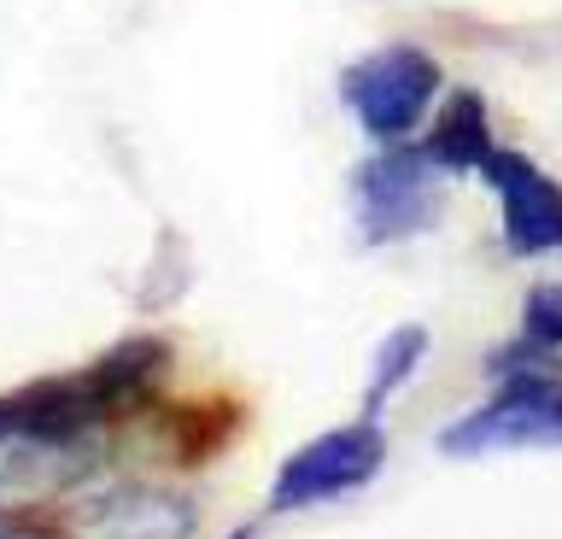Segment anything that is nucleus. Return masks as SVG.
<instances>
[{"mask_svg": "<svg viewBox=\"0 0 562 539\" xmlns=\"http://www.w3.org/2000/svg\"><path fill=\"white\" fill-rule=\"evenodd\" d=\"M439 446L451 458L469 451H509V446H562V375L551 363L516 370L498 388V398H486L474 416L451 423L439 434Z\"/></svg>", "mask_w": 562, "mask_h": 539, "instance_id": "nucleus-1", "label": "nucleus"}, {"mask_svg": "<svg viewBox=\"0 0 562 539\" xmlns=\"http://www.w3.org/2000/svg\"><path fill=\"white\" fill-rule=\"evenodd\" d=\"M340 94L375 142H404L434 106L439 65L422 47H381L340 77Z\"/></svg>", "mask_w": 562, "mask_h": 539, "instance_id": "nucleus-2", "label": "nucleus"}, {"mask_svg": "<svg viewBox=\"0 0 562 539\" xmlns=\"http://www.w3.org/2000/svg\"><path fill=\"white\" fill-rule=\"evenodd\" d=\"M439 170L428 153H381L358 177V229L369 247H393L434 223L439 212Z\"/></svg>", "mask_w": 562, "mask_h": 539, "instance_id": "nucleus-3", "label": "nucleus"}, {"mask_svg": "<svg viewBox=\"0 0 562 539\" xmlns=\"http://www.w3.org/2000/svg\"><path fill=\"white\" fill-rule=\"evenodd\" d=\"M381 428L369 423H351V428H334L323 440L299 446L281 475L270 486V504L276 510H305V504H323V498H340V493H358L363 481H375L381 469Z\"/></svg>", "mask_w": 562, "mask_h": 539, "instance_id": "nucleus-4", "label": "nucleus"}, {"mask_svg": "<svg viewBox=\"0 0 562 539\" xmlns=\"http://www.w3.org/2000/svg\"><path fill=\"white\" fill-rule=\"evenodd\" d=\"M481 177L498 188L504 200V235L509 247L539 258V252H562V188L544 177L533 159H521V153H486Z\"/></svg>", "mask_w": 562, "mask_h": 539, "instance_id": "nucleus-5", "label": "nucleus"}, {"mask_svg": "<svg viewBox=\"0 0 562 539\" xmlns=\"http://www.w3.org/2000/svg\"><path fill=\"white\" fill-rule=\"evenodd\" d=\"M193 504L158 486H112L77 504V539H188Z\"/></svg>", "mask_w": 562, "mask_h": 539, "instance_id": "nucleus-6", "label": "nucleus"}, {"mask_svg": "<svg viewBox=\"0 0 562 539\" xmlns=\"http://www.w3.org/2000/svg\"><path fill=\"white\" fill-rule=\"evenodd\" d=\"M428 159L439 170H481L486 165V153H492V135H486V106L474 94H457L451 100V112L434 124L428 135Z\"/></svg>", "mask_w": 562, "mask_h": 539, "instance_id": "nucleus-7", "label": "nucleus"}, {"mask_svg": "<svg viewBox=\"0 0 562 539\" xmlns=\"http://www.w3.org/2000/svg\"><path fill=\"white\" fill-rule=\"evenodd\" d=\"M422 358H428V328H393V335L381 340V352H375V375H369V411H381L386 398H393L404 381L422 370Z\"/></svg>", "mask_w": 562, "mask_h": 539, "instance_id": "nucleus-8", "label": "nucleus"}, {"mask_svg": "<svg viewBox=\"0 0 562 539\" xmlns=\"http://www.w3.org/2000/svg\"><path fill=\"white\" fill-rule=\"evenodd\" d=\"M551 352H562V288H533L527 293V317H521V358L516 370L551 363Z\"/></svg>", "mask_w": 562, "mask_h": 539, "instance_id": "nucleus-9", "label": "nucleus"}, {"mask_svg": "<svg viewBox=\"0 0 562 539\" xmlns=\"http://www.w3.org/2000/svg\"><path fill=\"white\" fill-rule=\"evenodd\" d=\"M0 539H47L42 528H30V521H12V516H0Z\"/></svg>", "mask_w": 562, "mask_h": 539, "instance_id": "nucleus-10", "label": "nucleus"}, {"mask_svg": "<svg viewBox=\"0 0 562 539\" xmlns=\"http://www.w3.org/2000/svg\"><path fill=\"white\" fill-rule=\"evenodd\" d=\"M240 539H246V534H240Z\"/></svg>", "mask_w": 562, "mask_h": 539, "instance_id": "nucleus-11", "label": "nucleus"}]
</instances>
